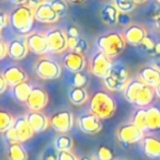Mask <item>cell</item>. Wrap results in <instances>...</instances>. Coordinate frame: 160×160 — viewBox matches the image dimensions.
<instances>
[{"instance_id": "6da1fadb", "label": "cell", "mask_w": 160, "mask_h": 160, "mask_svg": "<svg viewBox=\"0 0 160 160\" xmlns=\"http://www.w3.org/2000/svg\"><path fill=\"white\" fill-rule=\"evenodd\" d=\"M124 97L129 103L145 108L150 105L156 96L155 88L145 85L139 79L129 80L124 88Z\"/></svg>"}, {"instance_id": "7a4b0ae2", "label": "cell", "mask_w": 160, "mask_h": 160, "mask_svg": "<svg viewBox=\"0 0 160 160\" xmlns=\"http://www.w3.org/2000/svg\"><path fill=\"white\" fill-rule=\"evenodd\" d=\"M35 17L34 9L28 7L27 5H20L12 10L9 16V23L12 30L20 35L29 34L34 25Z\"/></svg>"}, {"instance_id": "3957f363", "label": "cell", "mask_w": 160, "mask_h": 160, "mask_svg": "<svg viewBox=\"0 0 160 160\" xmlns=\"http://www.w3.org/2000/svg\"><path fill=\"white\" fill-rule=\"evenodd\" d=\"M90 112L101 120L111 118L116 112V101L109 92L97 91L90 99Z\"/></svg>"}, {"instance_id": "277c9868", "label": "cell", "mask_w": 160, "mask_h": 160, "mask_svg": "<svg viewBox=\"0 0 160 160\" xmlns=\"http://www.w3.org/2000/svg\"><path fill=\"white\" fill-rule=\"evenodd\" d=\"M97 46L99 51L104 53L107 56L115 57L125 49L126 41L122 34L118 32H110L99 36L97 40Z\"/></svg>"}, {"instance_id": "5b68a950", "label": "cell", "mask_w": 160, "mask_h": 160, "mask_svg": "<svg viewBox=\"0 0 160 160\" xmlns=\"http://www.w3.org/2000/svg\"><path fill=\"white\" fill-rule=\"evenodd\" d=\"M35 73L44 80H54L57 79L62 73V67L56 60L51 58L43 57L36 62L35 64Z\"/></svg>"}, {"instance_id": "8992f818", "label": "cell", "mask_w": 160, "mask_h": 160, "mask_svg": "<svg viewBox=\"0 0 160 160\" xmlns=\"http://www.w3.org/2000/svg\"><path fill=\"white\" fill-rule=\"evenodd\" d=\"M46 40L48 44V52L54 54H60L68 48V43H67V35L66 32L62 29L54 28L46 32Z\"/></svg>"}, {"instance_id": "52a82bcc", "label": "cell", "mask_w": 160, "mask_h": 160, "mask_svg": "<svg viewBox=\"0 0 160 160\" xmlns=\"http://www.w3.org/2000/svg\"><path fill=\"white\" fill-rule=\"evenodd\" d=\"M51 126L59 133H68L72 129L73 115L69 110L57 111L49 118Z\"/></svg>"}, {"instance_id": "ba28073f", "label": "cell", "mask_w": 160, "mask_h": 160, "mask_svg": "<svg viewBox=\"0 0 160 160\" xmlns=\"http://www.w3.org/2000/svg\"><path fill=\"white\" fill-rule=\"evenodd\" d=\"M112 67L111 57L107 56L102 52H97L90 62V72L99 78H104L110 72Z\"/></svg>"}, {"instance_id": "9c48e42d", "label": "cell", "mask_w": 160, "mask_h": 160, "mask_svg": "<svg viewBox=\"0 0 160 160\" xmlns=\"http://www.w3.org/2000/svg\"><path fill=\"white\" fill-rule=\"evenodd\" d=\"M116 135H118V138L120 142L131 145L140 142L142 139L144 129L139 128L133 123H128V124H124L118 127Z\"/></svg>"}, {"instance_id": "30bf717a", "label": "cell", "mask_w": 160, "mask_h": 160, "mask_svg": "<svg viewBox=\"0 0 160 160\" xmlns=\"http://www.w3.org/2000/svg\"><path fill=\"white\" fill-rule=\"evenodd\" d=\"M47 103H48V94L46 90L41 87H33L25 104L30 109V111H41L46 107Z\"/></svg>"}, {"instance_id": "8fae6325", "label": "cell", "mask_w": 160, "mask_h": 160, "mask_svg": "<svg viewBox=\"0 0 160 160\" xmlns=\"http://www.w3.org/2000/svg\"><path fill=\"white\" fill-rule=\"evenodd\" d=\"M62 65L68 71L76 73L79 72V71H82L86 68L87 60H86L83 54L70 51L65 54L64 58H62Z\"/></svg>"}, {"instance_id": "7c38bea8", "label": "cell", "mask_w": 160, "mask_h": 160, "mask_svg": "<svg viewBox=\"0 0 160 160\" xmlns=\"http://www.w3.org/2000/svg\"><path fill=\"white\" fill-rule=\"evenodd\" d=\"M30 49L25 38H16L8 43V56L13 60H22L29 54Z\"/></svg>"}, {"instance_id": "4fadbf2b", "label": "cell", "mask_w": 160, "mask_h": 160, "mask_svg": "<svg viewBox=\"0 0 160 160\" xmlns=\"http://www.w3.org/2000/svg\"><path fill=\"white\" fill-rule=\"evenodd\" d=\"M34 17L36 21L41 23H47V24L55 23L59 20V17L57 16L55 10L53 9L49 1L47 0L43 1L34 9Z\"/></svg>"}, {"instance_id": "5bb4252c", "label": "cell", "mask_w": 160, "mask_h": 160, "mask_svg": "<svg viewBox=\"0 0 160 160\" xmlns=\"http://www.w3.org/2000/svg\"><path fill=\"white\" fill-rule=\"evenodd\" d=\"M25 38H27L29 49L32 53L36 55H44L48 52V44H47L45 34H42L40 32H32L28 34Z\"/></svg>"}, {"instance_id": "9a60e30c", "label": "cell", "mask_w": 160, "mask_h": 160, "mask_svg": "<svg viewBox=\"0 0 160 160\" xmlns=\"http://www.w3.org/2000/svg\"><path fill=\"white\" fill-rule=\"evenodd\" d=\"M78 125H79L80 131H82L88 135H97L102 129L101 118H99L92 113L85 114L81 116L78 121Z\"/></svg>"}, {"instance_id": "2e32d148", "label": "cell", "mask_w": 160, "mask_h": 160, "mask_svg": "<svg viewBox=\"0 0 160 160\" xmlns=\"http://www.w3.org/2000/svg\"><path fill=\"white\" fill-rule=\"evenodd\" d=\"M25 118H27L31 128L33 129L34 134L43 133V132L46 131L49 125H51L49 118L41 111H30L29 113L25 115Z\"/></svg>"}, {"instance_id": "e0dca14e", "label": "cell", "mask_w": 160, "mask_h": 160, "mask_svg": "<svg viewBox=\"0 0 160 160\" xmlns=\"http://www.w3.org/2000/svg\"><path fill=\"white\" fill-rule=\"evenodd\" d=\"M137 79L145 85L156 88L160 82V69L156 66H144L138 70Z\"/></svg>"}, {"instance_id": "ac0fdd59", "label": "cell", "mask_w": 160, "mask_h": 160, "mask_svg": "<svg viewBox=\"0 0 160 160\" xmlns=\"http://www.w3.org/2000/svg\"><path fill=\"white\" fill-rule=\"evenodd\" d=\"M125 41L133 46H139L144 38L147 36V31L144 27L139 24H129L124 31Z\"/></svg>"}, {"instance_id": "d6986e66", "label": "cell", "mask_w": 160, "mask_h": 160, "mask_svg": "<svg viewBox=\"0 0 160 160\" xmlns=\"http://www.w3.org/2000/svg\"><path fill=\"white\" fill-rule=\"evenodd\" d=\"M13 128L16 129L17 135H18L19 142H24L27 140H29L30 138H32V136L34 135L33 129L31 128L29 122H28L27 118L24 116H18V118H14L13 122Z\"/></svg>"}, {"instance_id": "ffe728a7", "label": "cell", "mask_w": 160, "mask_h": 160, "mask_svg": "<svg viewBox=\"0 0 160 160\" xmlns=\"http://www.w3.org/2000/svg\"><path fill=\"white\" fill-rule=\"evenodd\" d=\"M2 76L5 77L8 85L14 86L28 80V73L19 66H9L3 70Z\"/></svg>"}, {"instance_id": "44dd1931", "label": "cell", "mask_w": 160, "mask_h": 160, "mask_svg": "<svg viewBox=\"0 0 160 160\" xmlns=\"http://www.w3.org/2000/svg\"><path fill=\"white\" fill-rule=\"evenodd\" d=\"M142 150L149 158L160 157V138L155 136H145L142 137Z\"/></svg>"}, {"instance_id": "7402d4cb", "label": "cell", "mask_w": 160, "mask_h": 160, "mask_svg": "<svg viewBox=\"0 0 160 160\" xmlns=\"http://www.w3.org/2000/svg\"><path fill=\"white\" fill-rule=\"evenodd\" d=\"M118 14H120V11L114 6V3H107V5L103 6V8L100 11L101 20L103 21V23L110 25V27L118 24Z\"/></svg>"}, {"instance_id": "603a6c76", "label": "cell", "mask_w": 160, "mask_h": 160, "mask_svg": "<svg viewBox=\"0 0 160 160\" xmlns=\"http://www.w3.org/2000/svg\"><path fill=\"white\" fill-rule=\"evenodd\" d=\"M146 129L159 131L160 129V109L150 107L146 111Z\"/></svg>"}, {"instance_id": "cb8c5ba5", "label": "cell", "mask_w": 160, "mask_h": 160, "mask_svg": "<svg viewBox=\"0 0 160 160\" xmlns=\"http://www.w3.org/2000/svg\"><path fill=\"white\" fill-rule=\"evenodd\" d=\"M31 90H32V86L28 82V80L12 86V94H13L14 99L17 101H19V102H23V103L27 102Z\"/></svg>"}, {"instance_id": "d4e9b609", "label": "cell", "mask_w": 160, "mask_h": 160, "mask_svg": "<svg viewBox=\"0 0 160 160\" xmlns=\"http://www.w3.org/2000/svg\"><path fill=\"white\" fill-rule=\"evenodd\" d=\"M69 101L75 105H82L88 100V91L85 87H72L68 92Z\"/></svg>"}, {"instance_id": "484cf974", "label": "cell", "mask_w": 160, "mask_h": 160, "mask_svg": "<svg viewBox=\"0 0 160 160\" xmlns=\"http://www.w3.org/2000/svg\"><path fill=\"white\" fill-rule=\"evenodd\" d=\"M108 75L111 76L114 79L118 80V81H122V82L125 83L128 82V69H127L126 65L123 64V62L112 64L110 72Z\"/></svg>"}, {"instance_id": "4316f807", "label": "cell", "mask_w": 160, "mask_h": 160, "mask_svg": "<svg viewBox=\"0 0 160 160\" xmlns=\"http://www.w3.org/2000/svg\"><path fill=\"white\" fill-rule=\"evenodd\" d=\"M8 159L9 160H28L29 156L21 142H12L8 147Z\"/></svg>"}, {"instance_id": "83f0119b", "label": "cell", "mask_w": 160, "mask_h": 160, "mask_svg": "<svg viewBox=\"0 0 160 160\" xmlns=\"http://www.w3.org/2000/svg\"><path fill=\"white\" fill-rule=\"evenodd\" d=\"M73 147V139L71 136L62 133L54 139V148L57 151H71Z\"/></svg>"}, {"instance_id": "f1b7e54d", "label": "cell", "mask_w": 160, "mask_h": 160, "mask_svg": "<svg viewBox=\"0 0 160 160\" xmlns=\"http://www.w3.org/2000/svg\"><path fill=\"white\" fill-rule=\"evenodd\" d=\"M68 48L70 51H75L77 53H86L88 51V43L82 38H67Z\"/></svg>"}, {"instance_id": "f546056e", "label": "cell", "mask_w": 160, "mask_h": 160, "mask_svg": "<svg viewBox=\"0 0 160 160\" xmlns=\"http://www.w3.org/2000/svg\"><path fill=\"white\" fill-rule=\"evenodd\" d=\"M14 118L10 112L0 110V133H5L13 125Z\"/></svg>"}, {"instance_id": "4dcf8cb0", "label": "cell", "mask_w": 160, "mask_h": 160, "mask_svg": "<svg viewBox=\"0 0 160 160\" xmlns=\"http://www.w3.org/2000/svg\"><path fill=\"white\" fill-rule=\"evenodd\" d=\"M103 82H104L105 88H107L108 90H110V91H123L125 86L127 85V83L114 79V78H112L111 76H109V75L103 78Z\"/></svg>"}, {"instance_id": "1f68e13d", "label": "cell", "mask_w": 160, "mask_h": 160, "mask_svg": "<svg viewBox=\"0 0 160 160\" xmlns=\"http://www.w3.org/2000/svg\"><path fill=\"white\" fill-rule=\"evenodd\" d=\"M146 111L147 109H144V108L137 109L133 115V120H132L133 124H135L136 126L142 129H146Z\"/></svg>"}, {"instance_id": "d6a6232c", "label": "cell", "mask_w": 160, "mask_h": 160, "mask_svg": "<svg viewBox=\"0 0 160 160\" xmlns=\"http://www.w3.org/2000/svg\"><path fill=\"white\" fill-rule=\"evenodd\" d=\"M49 3L55 10L57 16L60 18H64L68 11V5H67L66 0H49Z\"/></svg>"}, {"instance_id": "836d02e7", "label": "cell", "mask_w": 160, "mask_h": 160, "mask_svg": "<svg viewBox=\"0 0 160 160\" xmlns=\"http://www.w3.org/2000/svg\"><path fill=\"white\" fill-rule=\"evenodd\" d=\"M114 6L118 8L120 12H124V13H129V12L134 11L136 7V3L133 0H114Z\"/></svg>"}, {"instance_id": "e575fe53", "label": "cell", "mask_w": 160, "mask_h": 160, "mask_svg": "<svg viewBox=\"0 0 160 160\" xmlns=\"http://www.w3.org/2000/svg\"><path fill=\"white\" fill-rule=\"evenodd\" d=\"M99 160H114L115 156L113 153V150L107 145H100L97 150Z\"/></svg>"}, {"instance_id": "d590c367", "label": "cell", "mask_w": 160, "mask_h": 160, "mask_svg": "<svg viewBox=\"0 0 160 160\" xmlns=\"http://www.w3.org/2000/svg\"><path fill=\"white\" fill-rule=\"evenodd\" d=\"M88 82V76L82 71L76 72L72 77V86L73 87H85Z\"/></svg>"}, {"instance_id": "8d00e7d4", "label": "cell", "mask_w": 160, "mask_h": 160, "mask_svg": "<svg viewBox=\"0 0 160 160\" xmlns=\"http://www.w3.org/2000/svg\"><path fill=\"white\" fill-rule=\"evenodd\" d=\"M145 52L147 53H150V54H153V49H155V46H156V42L153 41L152 38H149L148 35L144 38V41L142 42V44L139 45Z\"/></svg>"}, {"instance_id": "74e56055", "label": "cell", "mask_w": 160, "mask_h": 160, "mask_svg": "<svg viewBox=\"0 0 160 160\" xmlns=\"http://www.w3.org/2000/svg\"><path fill=\"white\" fill-rule=\"evenodd\" d=\"M3 136H5L6 140H7L9 144H12V142H19L18 135H17V132H16V129L13 128V126L8 128L7 131L3 133Z\"/></svg>"}, {"instance_id": "f35d334b", "label": "cell", "mask_w": 160, "mask_h": 160, "mask_svg": "<svg viewBox=\"0 0 160 160\" xmlns=\"http://www.w3.org/2000/svg\"><path fill=\"white\" fill-rule=\"evenodd\" d=\"M42 160H58V151L55 148H47L42 155Z\"/></svg>"}, {"instance_id": "ab89813d", "label": "cell", "mask_w": 160, "mask_h": 160, "mask_svg": "<svg viewBox=\"0 0 160 160\" xmlns=\"http://www.w3.org/2000/svg\"><path fill=\"white\" fill-rule=\"evenodd\" d=\"M9 23V16L6 12H0V40L2 38V30Z\"/></svg>"}, {"instance_id": "60d3db41", "label": "cell", "mask_w": 160, "mask_h": 160, "mask_svg": "<svg viewBox=\"0 0 160 160\" xmlns=\"http://www.w3.org/2000/svg\"><path fill=\"white\" fill-rule=\"evenodd\" d=\"M58 160H79L71 151H58Z\"/></svg>"}, {"instance_id": "b9f144b4", "label": "cell", "mask_w": 160, "mask_h": 160, "mask_svg": "<svg viewBox=\"0 0 160 160\" xmlns=\"http://www.w3.org/2000/svg\"><path fill=\"white\" fill-rule=\"evenodd\" d=\"M66 35L67 38H79V29H78L76 25L70 24L66 30Z\"/></svg>"}, {"instance_id": "7bdbcfd3", "label": "cell", "mask_w": 160, "mask_h": 160, "mask_svg": "<svg viewBox=\"0 0 160 160\" xmlns=\"http://www.w3.org/2000/svg\"><path fill=\"white\" fill-rule=\"evenodd\" d=\"M129 22H131V18H129L128 13H124V12H120V14H118V24L127 25Z\"/></svg>"}, {"instance_id": "ee69618b", "label": "cell", "mask_w": 160, "mask_h": 160, "mask_svg": "<svg viewBox=\"0 0 160 160\" xmlns=\"http://www.w3.org/2000/svg\"><path fill=\"white\" fill-rule=\"evenodd\" d=\"M6 56H8V44L0 40V60H2Z\"/></svg>"}, {"instance_id": "f6af8a7d", "label": "cell", "mask_w": 160, "mask_h": 160, "mask_svg": "<svg viewBox=\"0 0 160 160\" xmlns=\"http://www.w3.org/2000/svg\"><path fill=\"white\" fill-rule=\"evenodd\" d=\"M7 87H8V83L6 81L5 77L2 76V73H1L0 75V94H2L7 90Z\"/></svg>"}, {"instance_id": "bcb514c9", "label": "cell", "mask_w": 160, "mask_h": 160, "mask_svg": "<svg viewBox=\"0 0 160 160\" xmlns=\"http://www.w3.org/2000/svg\"><path fill=\"white\" fill-rule=\"evenodd\" d=\"M43 1H45V0H28L25 5H27L28 7L32 8V9H35L40 3L43 2Z\"/></svg>"}, {"instance_id": "7dc6e473", "label": "cell", "mask_w": 160, "mask_h": 160, "mask_svg": "<svg viewBox=\"0 0 160 160\" xmlns=\"http://www.w3.org/2000/svg\"><path fill=\"white\" fill-rule=\"evenodd\" d=\"M153 20H155L156 29H157V31L160 33V10H158L157 14H156V17L153 18Z\"/></svg>"}, {"instance_id": "c3c4849f", "label": "cell", "mask_w": 160, "mask_h": 160, "mask_svg": "<svg viewBox=\"0 0 160 160\" xmlns=\"http://www.w3.org/2000/svg\"><path fill=\"white\" fill-rule=\"evenodd\" d=\"M28 0H10V2L13 3V5L20 6V5H25Z\"/></svg>"}, {"instance_id": "681fc988", "label": "cell", "mask_w": 160, "mask_h": 160, "mask_svg": "<svg viewBox=\"0 0 160 160\" xmlns=\"http://www.w3.org/2000/svg\"><path fill=\"white\" fill-rule=\"evenodd\" d=\"M153 55H156V56L160 55V42L159 43H156L155 49H153Z\"/></svg>"}, {"instance_id": "f907efd6", "label": "cell", "mask_w": 160, "mask_h": 160, "mask_svg": "<svg viewBox=\"0 0 160 160\" xmlns=\"http://www.w3.org/2000/svg\"><path fill=\"white\" fill-rule=\"evenodd\" d=\"M68 2H71V3H82L85 2L86 0H66Z\"/></svg>"}, {"instance_id": "816d5d0a", "label": "cell", "mask_w": 160, "mask_h": 160, "mask_svg": "<svg viewBox=\"0 0 160 160\" xmlns=\"http://www.w3.org/2000/svg\"><path fill=\"white\" fill-rule=\"evenodd\" d=\"M156 67L158 69H160V55L157 56V59H156Z\"/></svg>"}, {"instance_id": "f5cc1de1", "label": "cell", "mask_w": 160, "mask_h": 160, "mask_svg": "<svg viewBox=\"0 0 160 160\" xmlns=\"http://www.w3.org/2000/svg\"><path fill=\"white\" fill-rule=\"evenodd\" d=\"M155 91H156V94L160 98V82H159V85L155 88Z\"/></svg>"}, {"instance_id": "db71d44e", "label": "cell", "mask_w": 160, "mask_h": 160, "mask_svg": "<svg viewBox=\"0 0 160 160\" xmlns=\"http://www.w3.org/2000/svg\"><path fill=\"white\" fill-rule=\"evenodd\" d=\"M134 2L136 3V5H142V3H145L147 1V0H133Z\"/></svg>"}, {"instance_id": "11a10c76", "label": "cell", "mask_w": 160, "mask_h": 160, "mask_svg": "<svg viewBox=\"0 0 160 160\" xmlns=\"http://www.w3.org/2000/svg\"><path fill=\"white\" fill-rule=\"evenodd\" d=\"M79 160H93L91 157H89V156H83V157H81Z\"/></svg>"}, {"instance_id": "9f6ffc18", "label": "cell", "mask_w": 160, "mask_h": 160, "mask_svg": "<svg viewBox=\"0 0 160 160\" xmlns=\"http://www.w3.org/2000/svg\"><path fill=\"white\" fill-rule=\"evenodd\" d=\"M157 2H158V3H160V0H157Z\"/></svg>"}, {"instance_id": "6f0895ef", "label": "cell", "mask_w": 160, "mask_h": 160, "mask_svg": "<svg viewBox=\"0 0 160 160\" xmlns=\"http://www.w3.org/2000/svg\"><path fill=\"white\" fill-rule=\"evenodd\" d=\"M98 160H99V159H98Z\"/></svg>"}]
</instances>
